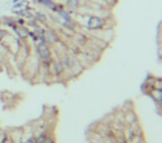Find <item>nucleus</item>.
Instances as JSON below:
<instances>
[{
    "mask_svg": "<svg viewBox=\"0 0 162 143\" xmlns=\"http://www.w3.org/2000/svg\"><path fill=\"white\" fill-rule=\"evenodd\" d=\"M37 52L40 60L45 63L49 64L51 62V50L48 43L46 42H38L37 43Z\"/></svg>",
    "mask_w": 162,
    "mask_h": 143,
    "instance_id": "nucleus-1",
    "label": "nucleus"
},
{
    "mask_svg": "<svg viewBox=\"0 0 162 143\" xmlns=\"http://www.w3.org/2000/svg\"><path fill=\"white\" fill-rule=\"evenodd\" d=\"M104 23H106L104 19L99 16H90L87 20V27L90 30H100L103 28Z\"/></svg>",
    "mask_w": 162,
    "mask_h": 143,
    "instance_id": "nucleus-2",
    "label": "nucleus"
},
{
    "mask_svg": "<svg viewBox=\"0 0 162 143\" xmlns=\"http://www.w3.org/2000/svg\"><path fill=\"white\" fill-rule=\"evenodd\" d=\"M60 37L57 34V31H55L53 29H47L45 31V41L48 45H55V43L59 42Z\"/></svg>",
    "mask_w": 162,
    "mask_h": 143,
    "instance_id": "nucleus-3",
    "label": "nucleus"
},
{
    "mask_svg": "<svg viewBox=\"0 0 162 143\" xmlns=\"http://www.w3.org/2000/svg\"><path fill=\"white\" fill-rule=\"evenodd\" d=\"M63 5H64V8L72 13V12H77L80 9V7H81V0H64Z\"/></svg>",
    "mask_w": 162,
    "mask_h": 143,
    "instance_id": "nucleus-4",
    "label": "nucleus"
},
{
    "mask_svg": "<svg viewBox=\"0 0 162 143\" xmlns=\"http://www.w3.org/2000/svg\"><path fill=\"white\" fill-rule=\"evenodd\" d=\"M62 64H63V68H68V69H76L77 67V59L74 55H66L63 57V60H62Z\"/></svg>",
    "mask_w": 162,
    "mask_h": 143,
    "instance_id": "nucleus-5",
    "label": "nucleus"
},
{
    "mask_svg": "<svg viewBox=\"0 0 162 143\" xmlns=\"http://www.w3.org/2000/svg\"><path fill=\"white\" fill-rule=\"evenodd\" d=\"M15 32L18 34L19 39H27L28 34H29V29L26 26H17Z\"/></svg>",
    "mask_w": 162,
    "mask_h": 143,
    "instance_id": "nucleus-6",
    "label": "nucleus"
},
{
    "mask_svg": "<svg viewBox=\"0 0 162 143\" xmlns=\"http://www.w3.org/2000/svg\"><path fill=\"white\" fill-rule=\"evenodd\" d=\"M34 18L37 20L39 23H47L48 21V16L46 13H43L42 11H34Z\"/></svg>",
    "mask_w": 162,
    "mask_h": 143,
    "instance_id": "nucleus-7",
    "label": "nucleus"
},
{
    "mask_svg": "<svg viewBox=\"0 0 162 143\" xmlns=\"http://www.w3.org/2000/svg\"><path fill=\"white\" fill-rule=\"evenodd\" d=\"M56 1L55 0H41L40 1V5H42L43 7H46L47 9L51 10V11L55 12L56 10Z\"/></svg>",
    "mask_w": 162,
    "mask_h": 143,
    "instance_id": "nucleus-8",
    "label": "nucleus"
},
{
    "mask_svg": "<svg viewBox=\"0 0 162 143\" xmlns=\"http://www.w3.org/2000/svg\"><path fill=\"white\" fill-rule=\"evenodd\" d=\"M62 26H63V28L68 29V30L74 31L76 29L77 22L72 19V20H69V21H62Z\"/></svg>",
    "mask_w": 162,
    "mask_h": 143,
    "instance_id": "nucleus-9",
    "label": "nucleus"
},
{
    "mask_svg": "<svg viewBox=\"0 0 162 143\" xmlns=\"http://www.w3.org/2000/svg\"><path fill=\"white\" fill-rule=\"evenodd\" d=\"M3 23L6 24V26H8V27L13 28V30H15L16 28H17V23H16V19L13 18H3Z\"/></svg>",
    "mask_w": 162,
    "mask_h": 143,
    "instance_id": "nucleus-10",
    "label": "nucleus"
},
{
    "mask_svg": "<svg viewBox=\"0 0 162 143\" xmlns=\"http://www.w3.org/2000/svg\"><path fill=\"white\" fill-rule=\"evenodd\" d=\"M29 5V1L28 0H20L18 2H16L13 5V10H17V9H21L23 7L28 6Z\"/></svg>",
    "mask_w": 162,
    "mask_h": 143,
    "instance_id": "nucleus-11",
    "label": "nucleus"
},
{
    "mask_svg": "<svg viewBox=\"0 0 162 143\" xmlns=\"http://www.w3.org/2000/svg\"><path fill=\"white\" fill-rule=\"evenodd\" d=\"M26 23H28L29 26H30V27H34V29L39 27V22H38L37 20L34 18V17H32V18H30V19H28L27 21H26Z\"/></svg>",
    "mask_w": 162,
    "mask_h": 143,
    "instance_id": "nucleus-12",
    "label": "nucleus"
},
{
    "mask_svg": "<svg viewBox=\"0 0 162 143\" xmlns=\"http://www.w3.org/2000/svg\"><path fill=\"white\" fill-rule=\"evenodd\" d=\"M16 23H17V26H25V24H26L25 18H22V17H19L18 19H16Z\"/></svg>",
    "mask_w": 162,
    "mask_h": 143,
    "instance_id": "nucleus-13",
    "label": "nucleus"
},
{
    "mask_svg": "<svg viewBox=\"0 0 162 143\" xmlns=\"http://www.w3.org/2000/svg\"><path fill=\"white\" fill-rule=\"evenodd\" d=\"M43 143H55V139L47 134V137H46V139H45V141H43Z\"/></svg>",
    "mask_w": 162,
    "mask_h": 143,
    "instance_id": "nucleus-14",
    "label": "nucleus"
},
{
    "mask_svg": "<svg viewBox=\"0 0 162 143\" xmlns=\"http://www.w3.org/2000/svg\"><path fill=\"white\" fill-rule=\"evenodd\" d=\"M8 34V32H7V30H5V29H1L0 28V40H2Z\"/></svg>",
    "mask_w": 162,
    "mask_h": 143,
    "instance_id": "nucleus-15",
    "label": "nucleus"
},
{
    "mask_svg": "<svg viewBox=\"0 0 162 143\" xmlns=\"http://www.w3.org/2000/svg\"><path fill=\"white\" fill-rule=\"evenodd\" d=\"M13 1V3H16V2H18V1H20V0H11Z\"/></svg>",
    "mask_w": 162,
    "mask_h": 143,
    "instance_id": "nucleus-16",
    "label": "nucleus"
},
{
    "mask_svg": "<svg viewBox=\"0 0 162 143\" xmlns=\"http://www.w3.org/2000/svg\"><path fill=\"white\" fill-rule=\"evenodd\" d=\"M119 143H127V141H125V140H122L121 142H119Z\"/></svg>",
    "mask_w": 162,
    "mask_h": 143,
    "instance_id": "nucleus-17",
    "label": "nucleus"
}]
</instances>
